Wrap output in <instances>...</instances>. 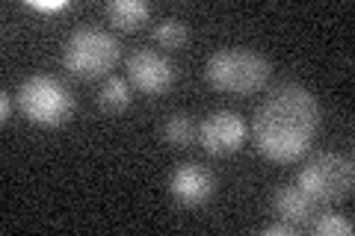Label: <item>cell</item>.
Masks as SVG:
<instances>
[{
  "label": "cell",
  "mask_w": 355,
  "mask_h": 236,
  "mask_svg": "<svg viewBox=\"0 0 355 236\" xmlns=\"http://www.w3.org/2000/svg\"><path fill=\"white\" fill-rule=\"evenodd\" d=\"M9 107H12V104H9V95L3 92V95H0V121H9Z\"/></svg>",
  "instance_id": "17"
},
{
  "label": "cell",
  "mask_w": 355,
  "mask_h": 236,
  "mask_svg": "<svg viewBox=\"0 0 355 236\" xmlns=\"http://www.w3.org/2000/svg\"><path fill=\"white\" fill-rule=\"evenodd\" d=\"M296 224H291V221H270V224H263L261 228V233H266V236H296Z\"/></svg>",
  "instance_id": "15"
},
{
  "label": "cell",
  "mask_w": 355,
  "mask_h": 236,
  "mask_svg": "<svg viewBox=\"0 0 355 236\" xmlns=\"http://www.w3.org/2000/svg\"><path fill=\"white\" fill-rule=\"evenodd\" d=\"M148 15L151 6L146 0H110L107 3V18L121 30H137L139 24H146Z\"/></svg>",
  "instance_id": "10"
},
{
  "label": "cell",
  "mask_w": 355,
  "mask_h": 236,
  "mask_svg": "<svg viewBox=\"0 0 355 236\" xmlns=\"http://www.w3.org/2000/svg\"><path fill=\"white\" fill-rule=\"evenodd\" d=\"M18 107L33 125L60 127L71 118L74 98L60 80H53L48 74H33L18 89Z\"/></svg>",
  "instance_id": "4"
},
{
  "label": "cell",
  "mask_w": 355,
  "mask_h": 236,
  "mask_svg": "<svg viewBox=\"0 0 355 236\" xmlns=\"http://www.w3.org/2000/svg\"><path fill=\"white\" fill-rule=\"evenodd\" d=\"M154 42H157L160 48H181L187 42V24L178 18L157 21V27H154Z\"/></svg>",
  "instance_id": "13"
},
{
  "label": "cell",
  "mask_w": 355,
  "mask_h": 236,
  "mask_svg": "<svg viewBox=\"0 0 355 236\" xmlns=\"http://www.w3.org/2000/svg\"><path fill=\"white\" fill-rule=\"evenodd\" d=\"M314 233L320 236H349L352 233V221L343 219V216H335V212H326L314 221Z\"/></svg>",
  "instance_id": "14"
},
{
  "label": "cell",
  "mask_w": 355,
  "mask_h": 236,
  "mask_svg": "<svg viewBox=\"0 0 355 236\" xmlns=\"http://www.w3.org/2000/svg\"><path fill=\"white\" fill-rule=\"evenodd\" d=\"M320 130V104L305 86H279L254 116V145L272 163L299 160Z\"/></svg>",
  "instance_id": "1"
},
{
  "label": "cell",
  "mask_w": 355,
  "mask_h": 236,
  "mask_svg": "<svg viewBox=\"0 0 355 236\" xmlns=\"http://www.w3.org/2000/svg\"><path fill=\"white\" fill-rule=\"evenodd\" d=\"M317 201L311 198L305 189H299L296 183L291 186H279L272 195V210L275 216H279L282 221H291L296 224V228H302V224H308L311 219L317 216Z\"/></svg>",
  "instance_id": "9"
},
{
  "label": "cell",
  "mask_w": 355,
  "mask_h": 236,
  "mask_svg": "<svg viewBox=\"0 0 355 236\" xmlns=\"http://www.w3.org/2000/svg\"><path fill=\"white\" fill-rule=\"evenodd\" d=\"M163 136H166V142H169L172 148H187V145H190L198 136V130H196L190 116H184V112H175V116H169V121H166Z\"/></svg>",
  "instance_id": "12"
},
{
  "label": "cell",
  "mask_w": 355,
  "mask_h": 236,
  "mask_svg": "<svg viewBox=\"0 0 355 236\" xmlns=\"http://www.w3.org/2000/svg\"><path fill=\"white\" fill-rule=\"evenodd\" d=\"M296 186L317 201V204H331V201L349 198L355 186V168L352 160L343 154H320L308 160L305 168L296 177Z\"/></svg>",
  "instance_id": "5"
},
{
  "label": "cell",
  "mask_w": 355,
  "mask_h": 236,
  "mask_svg": "<svg viewBox=\"0 0 355 236\" xmlns=\"http://www.w3.org/2000/svg\"><path fill=\"white\" fill-rule=\"evenodd\" d=\"M119 53H121V44L116 36H110L107 30L80 27V30L71 33L69 42H65L62 62L74 77L92 80V77H101L113 69Z\"/></svg>",
  "instance_id": "3"
},
{
  "label": "cell",
  "mask_w": 355,
  "mask_h": 236,
  "mask_svg": "<svg viewBox=\"0 0 355 236\" xmlns=\"http://www.w3.org/2000/svg\"><path fill=\"white\" fill-rule=\"evenodd\" d=\"M249 136V127L243 116L231 109H216L202 121L198 127V139H202V148L214 156H225L243 148V142Z\"/></svg>",
  "instance_id": "6"
},
{
  "label": "cell",
  "mask_w": 355,
  "mask_h": 236,
  "mask_svg": "<svg viewBox=\"0 0 355 236\" xmlns=\"http://www.w3.org/2000/svg\"><path fill=\"white\" fill-rule=\"evenodd\" d=\"M30 6L42 9V12H57V9H65V0H33Z\"/></svg>",
  "instance_id": "16"
},
{
  "label": "cell",
  "mask_w": 355,
  "mask_h": 236,
  "mask_svg": "<svg viewBox=\"0 0 355 236\" xmlns=\"http://www.w3.org/2000/svg\"><path fill=\"white\" fill-rule=\"evenodd\" d=\"M98 104H101V109H107V112L128 109V104H130V86H128L125 77H107L101 95H98Z\"/></svg>",
  "instance_id": "11"
},
{
  "label": "cell",
  "mask_w": 355,
  "mask_h": 236,
  "mask_svg": "<svg viewBox=\"0 0 355 236\" xmlns=\"http://www.w3.org/2000/svg\"><path fill=\"white\" fill-rule=\"evenodd\" d=\"M207 80L219 92L252 95L270 80V62L252 48H222L207 60Z\"/></svg>",
  "instance_id": "2"
},
{
  "label": "cell",
  "mask_w": 355,
  "mask_h": 236,
  "mask_svg": "<svg viewBox=\"0 0 355 236\" xmlns=\"http://www.w3.org/2000/svg\"><path fill=\"white\" fill-rule=\"evenodd\" d=\"M169 192L175 204L181 207H202L205 201L214 195V174L196 163L178 165L169 177Z\"/></svg>",
  "instance_id": "8"
},
{
  "label": "cell",
  "mask_w": 355,
  "mask_h": 236,
  "mask_svg": "<svg viewBox=\"0 0 355 236\" xmlns=\"http://www.w3.org/2000/svg\"><path fill=\"white\" fill-rule=\"evenodd\" d=\"M128 77H130V83L146 95H163V92H169L175 83L172 62L166 60L163 53L148 51V48L137 51L128 60Z\"/></svg>",
  "instance_id": "7"
}]
</instances>
